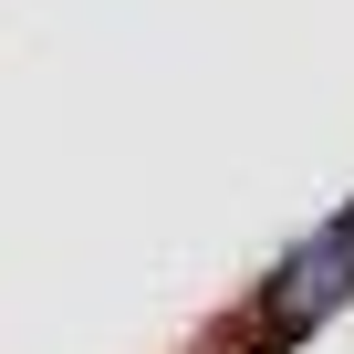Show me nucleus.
Instances as JSON below:
<instances>
[{
  "mask_svg": "<svg viewBox=\"0 0 354 354\" xmlns=\"http://www.w3.org/2000/svg\"><path fill=\"white\" fill-rule=\"evenodd\" d=\"M354 302V198L323 219V230H302L271 271H261V292H250V313H240V354H292L302 333H323L333 313Z\"/></svg>",
  "mask_w": 354,
  "mask_h": 354,
  "instance_id": "f257e3e1",
  "label": "nucleus"
}]
</instances>
